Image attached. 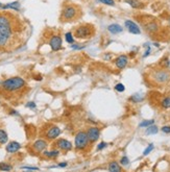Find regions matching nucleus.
<instances>
[{"label": "nucleus", "instance_id": "obj_1", "mask_svg": "<svg viewBox=\"0 0 170 172\" xmlns=\"http://www.w3.org/2000/svg\"><path fill=\"white\" fill-rule=\"evenodd\" d=\"M24 30L20 18L10 13H0V47H14Z\"/></svg>", "mask_w": 170, "mask_h": 172}, {"label": "nucleus", "instance_id": "obj_2", "mask_svg": "<svg viewBox=\"0 0 170 172\" xmlns=\"http://www.w3.org/2000/svg\"><path fill=\"white\" fill-rule=\"evenodd\" d=\"M80 17H82V8L76 4L68 3L65 4L62 8L59 21L62 23L74 22L77 21Z\"/></svg>", "mask_w": 170, "mask_h": 172}, {"label": "nucleus", "instance_id": "obj_3", "mask_svg": "<svg viewBox=\"0 0 170 172\" xmlns=\"http://www.w3.org/2000/svg\"><path fill=\"white\" fill-rule=\"evenodd\" d=\"M25 87H26V82L24 79L18 77V76H15V77L7 78L2 81L1 86H0V89L4 93L14 94L22 91Z\"/></svg>", "mask_w": 170, "mask_h": 172}, {"label": "nucleus", "instance_id": "obj_4", "mask_svg": "<svg viewBox=\"0 0 170 172\" xmlns=\"http://www.w3.org/2000/svg\"><path fill=\"white\" fill-rule=\"evenodd\" d=\"M95 35V27L92 24H82L75 27L73 31V35L78 40L91 39Z\"/></svg>", "mask_w": 170, "mask_h": 172}, {"label": "nucleus", "instance_id": "obj_5", "mask_svg": "<svg viewBox=\"0 0 170 172\" xmlns=\"http://www.w3.org/2000/svg\"><path fill=\"white\" fill-rule=\"evenodd\" d=\"M150 79L156 85H166L170 81V71L165 68L153 70L150 73Z\"/></svg>", "mask_w": 170, "mask_h": 172}, {"label": "nucleus", "instance_id": "obj_6", "mask_svg": "<svg viewBox=\"0 0 170 172\" xmlns=\"http://www.w3.org/2000/svg\"><path fill=\"white\" fill-rule=\"evenodd\" d=\"M89 141L87 132H83L80 130L75 135V140H74V147L76 150H85L87 149V147L89 146Z\"/></svg>", "mask_w": 170, "mask_h": 172}, {"label": "nucleus", "instance_id": "obj_7", "mask_svg": "<svg viewBox=\"0 0 170 172\" xmlns=\"http://www.w3.org/2000/svg\"><path fill=\"white\" fill-rule=\"evenodd\" d=\"M87 135L90 143H95L100 137V129L97 126H91L87 130Z\"/></svg>", "mask_w": 170, "mask_h": 172}, {"label": "nucleus", "instance_id": "obj_8", "mask_svg": "<svg viewBox=\"0 0 170 172\" xmlns=\"http://www.w3.org/2000/svg\"><path fill=\"white\" fill-rule=\"evenodd\" d=\"M61 135V129L59 127L55 126V125H51L49 128H47L46 132H45V138L47 140H55L59 136Z\"/></svg>", "mask_w": 170, "mask_h": 172}, {"label": "nucleus", "instance_id": "obj_9", "mask_svg": "<svg viewBox=\"0 0 170 172\" xmlns=\"http://www.w3.org/2000/svg\"><path fill=\"white\" fill-rule=\"evenodd\" d=\"M54 145L58 149L63 150V151H70L73 148L72 143H71L70 141L66 140V139H59V140L55 141Z\"/></svg>", "mask_w": 170, "mask_h": 172}, {"label": "nucleus", "instance_id": "obj_10", "mask_svg": "<svg viewBox=\"0 0 170 172\" xmlns=\"http://www.w3.org/2000/svg\"><path fill=\"white\" fill-rule=\"evenodd\" d=\"M47 146H48V143H47L46 140H43V139H39V140L35 141L31 145V148L34 150V152L40 153L43 152L44 150L46 149Z\"/></svg>", "mask_w": 170, "mask_h": 172}, {"label": "nucleus", "instance_id": "obj_11", "mask_svg": "<svg viewBox=\"0 0 170 172\" xmlns=\"http://www.w3.org/2000/svg\"><path fill=\"white\" fill-rule=\"evenodd\" d=\"M49 45H50V47H51V49L53 50V51H59V50L62 48V45H63L62 38L59 37V35H52L49 40Z\"/></svg>", "mask_w": 170, "mask_h": 172}, {"label": "nucleus", "instance_id": "obj_12", "mask_svg": "<svg viewBox=\"0 0 170 172\" xmlns=\"http://www.w3.org/2000/svg\"><path fill=\"white\" fill-rule=\"evenodd\" d=\"M143 26H144V29L149 34H154L159 30L160 28V25L156 20H148L147 22H144L143 23Z\"/></svg>", "mask_w": 170, "mask_h": 172}, {"label": "nucleus", "instance_id": "obj_13", "mask_svg": "<svg viewBox=\"0 0 170 172\" xmlns=\"http://www.w3.org/2000/svg\"><path fill=\"white\" fill-rule=\"evenodd\" d=\"M124 25L130 34H133V35H140L141 34V29H140L139 25L134 21H132V20H126V21L124 22Z\"/></svg>", "mask_w": 170, "mask_h": 172}, {"label": "nucleus", "instance_id": "obj_14", "mask_svg": "<svg viewBox=\"0 0 170 172\" xmlns=\"http://www.w3.org/2000/svg\"><path fill=\"white\" fill-rule=\"evenodd\" d=\"M114 62H115V66L117 67L118 69L122 70L127 66V64H129V56L125 54H121V55L117 56Z\"/></svg>", "mask_w": 170, "mask_h": 172}, {"label": "nucleus", "instance_id": "obj_15", "mask_svg": "<svg viewBox=\"0 0 170 172\" xmlns=\"http://www.w3.org/2000/svg\"><path fill=\"white\" fill-rule=\"evenodd\" d=\"M20 148H21L20 143H18L16 141H12L7 145L5 150H7L8 153H15V152H17V151H19Z\"/></svg>", "mask_w": 170, "mask_h": 172}, {"label": "nucleus", "instance_id": "obj_16", "mask_svg": "<svg viewBox=\"0 0 170 172\" xmlns=\"http://www.w3.org/2000/svg\"><path fill=\"white\" fill-rule=\"evenodd\" d=\"M108 30L111 32L112 35H118L123 31V28H122L121 25L117 24V23H114V24H111L108 26Z\"/></svg>", "mask_w": 170, "mask_h": 172}, {"label": "nucleus", "instance_id": "obj_17", "mask_svg": "<svg viewBox=\"0 0 170 172\" xmlns=\"http://www.w3.org/2000/svg\"><path fill=\"white\" fill-rule=\"evenodd\" d=\"M1 10H14L16 12H19L20 3H19V1H15V2H11V3H7V4H3Z\"/></svg>", "mask_w": 170, "mask_h": 172}, {"label": "nucleus", "instance_id": "obj_18", "mask_svg": "<svg viewBox=\"0 0 170 172\" xmlns=\"http://www.w3.org/2000/svg\"><path fill=\"white\" fill-rule=\"evenodd\" d=\"M108 170L110 172H122V168L120 164L116 161H113L109 164L108 166Z\"/></svg>", "mask_w": 170, "mask_h": 172}, {"label": "nucleus", "instance_id": "obj_19", "mask_svg": "<svg viewBox=\"0 0 170 172\" xmlns=\"http://www.w3.org/2000/svg\"><path fill=\"white\" fill-rule=\"evenodd\" d=\"M42 155L45 156V158H48V159H56L59 156V149H53L51 151L44 150Z\"/></svg>", "mask_w": 170, "mask_h": 172}, {"label": "nucleus", "instance_id": "obj_20", "mask_svg": "<svg viewBox=\"0 0 170 172\" xmlns=\"http://www.w3.org/2000/svg\"><path fill=\"white\" fill-rule=\"evenodd\" d=\"M127 4L130 5L133 8H142L143 3L140 0H124Z\"/></svg>", "mask_w": 170, "mask_h": 172}, {"label": "nucleus", "instance_id": "obj_21", "mask_svg": "<svg viewBox=\"0 0 170 172\" xmlns=\"http://www.w3.org/2000/svg\"><path fill=\"white\" fill-rule=\"evenodd\" d=\"M13 170V165L8 164L5 162H0V171L3 172H10Z\"/></svg>", "mask_w": 170, "mask_h": 172}, {"label": "nucleus", "instance_id": "obj_22", "mask_svg": "<svg viewBox=\"0 0 170 172\" xmlns=\"http://www.w3.org/2000/svg\"><path fill=\"white\" fill-rule=\"evenodd\" d=\"M7 141H8V137L7 132L3 129H0V145L7 144Z\"/></svg>", "mask_w": 170, "mask_h": 172}, {"label": "nucleus", "instance_id": "obj_23", "mask_svg": "<svg viewBox=\"0 0 170 172\" xmlns=\"http://www.w3.org/2000/svg\"><path fill=\"white\" fill-rule=\"evenodd\" d=\"M158 132H159V128H158V126H156L154 124H153V125L146 127L145 133H146V135H156Z\"/></svg>", "mask_w": 170, "mask_h": 172}, {"label": "nucleus", "instance_id": "obj_24", "mask_svg": "<svg viewBox=\"0 0 170 172\" xmlns=\"http://www.w3.org/2000/svg\"><path fill=\"white\" fill-rule=\"evenodd\" d=\"M161 106L163 109H169L170 108V97H164V98L161 100Z\"/></svg>", "mask_w": 170, "mask_h": 172}, {"label": "nucleus", "instance_id": "obj_25", "mask_svg": "<svg viewBox=\"0 0 170 172\" xmlns=\"http://www.w3.org/2000/svg\"><path fill=\"white\" fill-rule=\"evenodd\" d=\"M130 100L135 103H138L143 100V96H141L140 94H134L132 97H130Z\"/></svg>", "mask_w": 170, "mask_h": 172}, {"label": "nucleus", "instance_id": "obj_26", "mask_svg": "<svg viewBox=\"0 0 170 172\" xmlns=\"http://www.w3.org/2000/svg\"><path fill=\"white\" fill-rule=\"evenodd\" d=\"M74 35H73V34L72 32H67L66 35H65V39H66V41H67V43H69V44H72L74 43Z\"/></svg>", "mask_w": 170, "mask_h": 172}, {"label": "nucleus", "instance_id": "obj_27", "mask_svg": "<svg viewBox=\"0 0 170 172\" xmlns=\"http://www.w3.org/2000/svg\"><path fill=\"white\" fill-rule=\"evenodd\" d=\"M153 124H154V120H144V121H142V122L139 124V126L140 127H145V128H146V127L153 125Z\"/></svg>", "mask_w": 170, "mask_h": 172}, {"label": "nucleus", "instance_id": "obj_28", "mask_svg": "<svg viewBox=\"0 0 170 172\" xmlns=\"http://www.w3.org/2000/svg\"><path fill=\"white\" fill-rule=\"evenodd\" d=\"M153 148H154L153 144H149L147 147L145 148V150L143 151V156H148V155H149V153L151 152V151L153 150Z\"/></svg>", "mask_w": 170, "mask_h": 172}, {"label": "nucleus", "instance_id": "obj_29", "mask_svg": "<svg viewBox=\"0 0 170 172\" xmlns=\"http://www.w3.org/2000/svg\"><path fill=\"white\" fill-rule=\"evenodd\" d=\"M115 90L119 92V93H122V92H124L125 91V87H124V85L123 84H117L115 86Z\"/></svg>", "mask_w": 170, "mask_h": 172}, {"label": "nucleus", "instance_id": "obj_30", "mask_svg": "<svg viewBox=\"0 0 170 172\" xmlns=\"http://www.w3.org/2000/svg\"><path fill=\"white\" fill-rule=\"evenodd\" d=\"M101 3L106 4V5H111V7H114L115 5V1L114 0H98Z\"/></svg>", "mask_w": 170, "mask_h": 172}, {"label": "nucleus", "instance_id": "obj_31", "mask_svg": "<svg viewBox=\"0 0 170 172\" xmlns=\"http://www.w3.org/2000/svg\"><path fill=\"white\" fill-rule=\"evenodd\" d=\"M120 164L122 165V166H127L130 164V160H129V158L127 156H122L121 158V160H120Z\"/></svg>", "mask_w": 170, "mask_h": 172}, {"label": "nucleus", "instance_id": "obj_32", "mask_svg": "<svg viewBox=\"0 0 170 172\" xmlns=\"http://www.w3.org/2000/svg\"><path fill=\"white\" fill-rule=\"evenodd\" d=\"M106 146H108V143H106V142H100V143L97 145L96 149L97 150H102L103 148H106Z\"/></svg>", "mask_w": 170, "mask_h": 172}, {"label": "nucleus", "instance_id": "obj_33", "mask_svg": "<svg viewBox=\"0 0 170 172\" xmlns=\"http://www.w3.org/2000/svg\"><path fill=\"white\" fill-rule=\"evenodd\" d=\"M145 47H146V51L144 53V55H143V58H146V56H148L150 54V52H151V48H150V46H148L147 44H145Z\"/></svg>", "mask_w": 170, "mask_h": 172}, {"label": "nucleus", "instance_id": "obj_34", "mask_svg": "<svg viewBox=\"0 0 170 172\" xmlns=\"http://www.w3.org/2000/svg\"><path fill=\"white\" fill-rule=\"evenodd\" d=\"M85 45H82L80 46L79 44H72V45H71V48H73V49H76V50H80V49H83L85 48Z\"/></svg>", "mask_w": 170, "mask_h": 172}, {"label": "nucleus", "instance_id": "obj_35", "mask_svg": "<svg viewBox=\"0 0 170 172\" xmlns=\"http://www.w3.org/2000/svg\"><path fill=\"white\" fill-rule=\"evenodd\" d=\"M161 129H162V132H165V133H170V126H169V125H165V126H163Z\"/></svg>", "mask_w": 170, "mask_h": 172}, {"label": "nucleus", "instance_id": "obj_36", "mask_svg": "<svg viewBox=\"0 0 170 172\" xmlns=\"http://www.w3.org/2000/svg\"><path fill=\"white\" fill-rule=\"evenodd\" d=\"M26 106H27V108H29V109H35V108H37V105H35V102L31 101V102H28L27 105H26Z\"/></svg>", "mask_w": 170, "mask_h": 172}, {"label": "nucleus", "instance_id": "obj_37", "mask_svg": "<svg viewBox=\"0 0 170 172\" xmlns=\"http://www.w3.org/2000/svg\"><path fill=\"white\" fill-rule=\"evenodd\" d=\"M23 169H28V170H39V168H35V167H29V166H24L22 167Z\"/></svg>", "mask_w": 170, "mask_h": 172}, {"label": "nucleus", "instance_id": "obj_38", "mask_svg": "<svg viewBox=\"0 0 170 172\" xmlns=\"http://www.w3.org/2000/svg\"><path fill=\"white\" fill-rule=\"evenodd\" d=\"M67 162H64V163H59V164L58 165V167H61V168H65L67 167Z\"/></svg>", "mask_w": 170, "mask_h": 172}, {"label": "nucleus", "instance_id": "obj_39", "mask_svg": "<svg viewBox=\"0 0 170 172\" xmlns=\"http://www.w3.org/2000/svg\"><path fill=\"white\" fill-rule=\"evenodd\" d=\"M11 114L12 115H15V116H19V113H17V111H15V109H12Z\"/></svg>", "mask_w": 170, "mask_h": 172}, {"label": "nucleus", "instance_id": "obj_40", "mask_svg": "<svg viewBox=\"0 0 170 172\" xmlns=\"http://www.w3.org/2000/svg\"><path fill=\"white\" fill-rule=\"evenodd\" d=\"M22 172H34V171H31V170H25V171H22Z\"/></svg>", "mask_w": 170, "mask_h": 172}, {"label": "nucleus", "instance_id": "obj_41", "mask_svg": "<svg viewBox=\"0 0 170 172\" xmlns=\"http://www.w3.org/2000/svg\"><path fill=\"white\" fill-rule=\"evenodd\" d=\"M169 25H170V19H169Z\"/></svg>", "mask_w": 170, "mask_h": 172}]
</instances>
